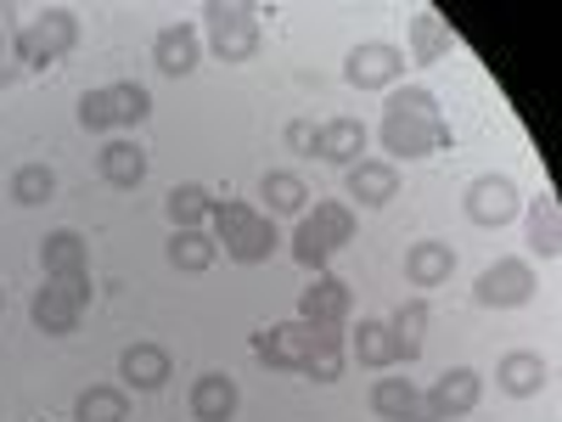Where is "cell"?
Listing matches in <instances>:
<instances>
[{"mask_svg":"<svg viewBox=\"0 0 562 422\" xmlns=\"http://www.w3.org/2000/svg\"><path fill=\"white\" fill-rule=\"evenodd\" d=\"M304 378H315V384H338V378H344V344L315 349V355H310V366H304Z\"/></svg>","mask_w":562,"mask_h":422,"instance_id":"cell-35","label":"cell"},{"mask_svg":"<svg viewBox=\"0 0 562 422\" xmlns=\"http://www.w3.org/2000/svg\"><path fill=\"white\" fill-rule=\"evenodd\" d=\"M164 254H169V265H175V270H192V276H198V270H209V265H214L220 243L209 237V231H175Z\"/></svg>","mask_w":562,"mask_h":422,"instance_id":"cell-27","label":"cell"},{"mask_svg":"<svg viewBox=\"0 0 562 422\" xmlns=\"http://www.w3.org/2000/svg\"><path fill=\"white\" fill-rule=\"evenodd\" d=\"M0 310H7V293H0Z\"/></svg>","mask_w":562,"mask_h":422,"instance_id":"cell-38","label":"cell"},{"mask_svg":"<svg viewBox=\"0 0 562 422\" xmlns=\"http://www.w3.org/2000/svg\"><path fill=\"white\" fill-rule=\"evenodd\" d=\"M276 243H281V237H276V220H270V214H254V220L237 231V237L225 243V254L237 259V265H259V259H270Z\"/></svg>","mask_w":562,"mask_h":422,"instance_id":"cell-25","label":"cell"},{"mask_svg":"<svg viewBox=\"0 0 562 422\" xmlns=\"http://www.w3.org/2000/svg\"><path fill=\"white\" fill-rule=\"evenodd\" d=\"M74 422H130V400L113 384H97L74 400Z\"/></svg>","mask_w":562,"mask_h":422,"instance_id":"cell-26","label":"cell"},{"mask_svg":"<svg viewBox=\"0 0 562 422\" xmlns=\"http://www.w3.org/2000/svg\"><path fill=\"white\" fill-rule=\"evenodd\" d=\"M209 18V45L220 63H248L259 52V7H237V0H209L203 7Z\"/></svg>","mask_w":562,"mask_h":422,"instance_id":"cell-5","label":"cell"},{"mask_svg":"<svg viewBox=\"0 0 562 422\" xmlns=\"http://www.w3.org/2000/svg\"><path fill=\"white\" fill-rule=\"evenodd\" d=\"M326 344H344L338 326H315V321H276L265 333H254V355L276 371H304L315 349Z\"/></svg>","mask_w":562,"mask_h":422,"instance_id":"cell-3","label":"cell"},{"mask_svg":"<svg viewBox=\"0 0 562 422\" xmlns=\"http://www.w3.org/2000/svg\"><path fill=\"white\" fill-rule=\"evenodd\" d=\"M422 333H428V299H405L394 315H389V338H394V355L411 366L422 355Z\"/></svg>","mask_w":562,"mask_h":422,"instance_id":"cell-21","label":"cell"},{"mask_svg":"<svg viewBox=\"0 0 562 422\" xmlns=\"http://www.w3.org/2000/svg\"><path fill=\"white\" fill-rule=\"evenodd\" d=\"M40 265H45V276H79L90 265V248H85L79 231H52V237L40 243Z\"/></svg>","mask_w":562,"mask_h":422,"instance_id":"cell-22","label":"cell"},{"mask_svg":"<svg viewBox=\"0 0 562 422\" xmlns=\"http://www.w3.org/2000/svg\"><path fill=\"white\" fill-rule=\"evenodd\" d=\"M169 220H175V231H198V220H209V209H214V198H209V186H198V180H186V186H175L169 192Z\"/></svg>","mask_w":562,"mask_h":422,"instance_id":"cell-30","label":"cell"},{"mask_svg":"<svg viewBox=\"0 0 562 422\" xmlns=\"http://www.w3.org/2000/svg\"><path fill=\"white\" fill-rule=\"evenodd\" d=\"M79 124L85 130H113L119 124V108H113V85L108 90H85V97H79Z\"/></svg>","mask_w":562,"mask_h":422,"instance_id":"cell-32","label":"cell"},{"mask_svg":"<svg viewBox=\"0 0 562 422\" xmlns=\"http://www.w3.org/2000/svg\"><path fill=\"white\" fill-rule=\"evenodd\" d=\"M12 198H18L23 209L52 203V198H57V175H52V164H23V169L12 175Z\"/></svg>","mask_w":562,"mask_h":422,"instance_id":"cell-31","label":"cell"},{"mask_svg":"<svg viewBox=\"0 0 562 422\" xmlns=\"http://www.w3.org/2000/svg\"><path fill=\"white\" fill-rule=\"evenodd\" d=\"M349 349H355V360H360V366H378V371H383V366H400L394 338H389V321H360Z\"/></svg>","mask_w":562,"mask_h":422,"instance_id":"cell-29","label":"cell"},{"mask_svg":"<svg viewBox=\"0 0 562 422\" xmlns=\"http://www.w3.org/2000/svg\"><path fill=\"white\" fill-rule=\"evenodd\" d=\"M259 198L270 203V214H304V198H310V186L293 175V169H270L259 180Z\"/></svg>","mask_w":562,"mask_h":422,"instance_id":"cell-28","label":"cell"},{"mask_svg":"<svg viewBox=\"0 0 562 422\" xmlns=\"http://www.w3.org/2000/svg\"><path fill=\"white\" fill-rule=\"evenodd\" d=\"M344 186H349V198L360 209H383V203L400 198V169L389 158H360V164H349V180Z\"/></svg>","mask_w":562,"mask_h":422,"instance_id":"cell-12","label":"cell"},{"mask_svg":"<svg viewBox=\"0 0 562 422\" xmlns=\"http://www.w3.org/2000/svg\"><path fill=\"white\" fill-rule=\"evenodd\" d=\"M288 147H293V153H310V158H315V124L293 119V124H288Z\"/></svg>","mask_w":562,"mask_h":422,"instance_id":"cell-36","label":"cell"},{"mask_svg":"<svg viewBox=\"0 0 562 422\" xmlns=\"http://www.w3.org/2000/svg\"><path fill=\"white\" fill-rule=\"evenodd\" d=\"M473 299H479L484 310H518V304L535 299V270H529L524 259H495V265L479 276Z\"/></svg>","mask_w":562,"mask_h":422,"instance_id":"cell-7","label":"cell"},{"mask_svg":"<svg viewBox=\"0 0 562 422\" xmlns=\"http://www.w3.org/2000/svg\"><path fill=\"white\" fill-rule=\"evenodd\" d=\"M529 248L540 259H557L562 254V203L557 198H535L529 203Z\"/></svg>","mask_w":562,"mask_h":422,"instance_id":"cell-23","label":"cell"},{"mask_svg":"<svg viewBox=\"0 0 562 422\" xmlns=\"http://www.w3.org/2000/svg\"><path fill=\"white\" fill-rule=\"evenodd\" d=\"M113 108H119V124H140V119L153 113L147 85H113Z\"/></svg>","mask_w":562,"mask_h":422,"instance_id":"cell-34","label":"cell"},{"mask_svg":"<svg viewBox=\"0 0 562 422\" xmlns=\"http://www.w3.org/2000/svg\"><path fill=\"white\" fill-rule=\"evenodd\" d=\"M74 40H79V18L68 7H52V12H40L23 34H18V57L29 68H52L57 57L74 52Z\"/></svg>","mask_w":562,"mask_h":422,"instance_id":"cell-6","label":"cell"},{"mask_svg":"<svg viewBox=\"0 0 562 422\" xmlns=\"http://www.w3.org/2000/svg\"><path fill=\"white\" fill-rule=\"evenodd\" d=\"M546 360L540 355H529V349H512L501 366H495V384L506 389V395H518V400H529V395H540L546 389Z\"/></svg>","mask_w":562,"mask_h":422,"instance_id":"cell-20","label":"cell"},{"mask_svg":"<svg viewBox=\"0 0 562 422\" xmlns=\"http://www.w3.org/2000/svg\"><path fill=\"white\" fill-rule=\"evenodd\" d=\"M198 57H203V40H198L192 23H169V29H158V40H153V63H158L169 79H186V74L198 68Z\"/></svg>","mask_w":562,"mask_h":422,"instance_id":"cell-13","label":"cell"},{"mask_svg":"<svg viewBox=\"0 0 562 422\" xmlns=\"http://www.w3.org/2000/svg\"><path fill=\"white\" fill-rule=\"evenodd\" d=\"M355 243V209L349 203H315L299 214V231H293V259L304 270H326V259H333L338 248Z\"/></svg>","mask_w":562,"mask_h":422,"instance_id":"cell-2","label":"cell"},{"mask_svg":"<svg viewBox=\"0 0 562 422\" xmlns=\"http://www.w3.org/2000/svg\"><path fill=\"white\" fill-rule=\"evenodd\" d=\"M209 220H214V243H231V237H237V231L254 220V209H248V203H237V198H225V203H214V209H209Z\"/></svg>","mask_w":562,"mask_h":422,"instance_id":"cell-33","label":"cell"},{"mask_svg":"<svg viewBox=\"0 0 562 422\" xmlns=\"http://www.w3.org/2000/svg\"><path fill=\"white\" fill-rule=\"evenodd\" d=\"M102 180L119 186V192H135V186L147 180V153H140V141H108L102 147Z\"/></svg>","mask_w":562,"mask_h":422,"instance_id":"cell-19","label":"cell"},{"mask_svg":"<svg viewBox=\"0 0 562 422\" xmlns=\"http://www.w3.org/2000/svg\"><path fill=\"white\" fill-rule=\"evenodd\" d=\"M366 153V124L360 119H326L315 124V158L326 164H360Z\"/></svg>","mask_w":562,"mask_h":422,"instance_id":"cell-16","label":"cell"},{"mask_svg":"<svg viewBox=\"0 0 562 422\" xmlns=\"http://www.w3.org/2000/svg\"><path fill=\"white\" fill-rule=\"evenodd\" d=\"M0 57H7V34H0ZM0 85H7V63H0Z\"/></svg>","mask_w":562,"mask_h":422,"instance_id":"cell-37","label":"cell"},{"mask_svg":"<svg viewBox=\"0 0 562 422\" xmlns=\"http://www.w3.org/2000/svg\"><path fill=\"white\" fill-rule=\"evenodd\" d=\"M450 57V23L439 12H416L411 18V63H439Z\"/></svg>","mask_w":562,"mask_h":422,"instance_id":"cell-24","label":"cell"},{"mask_svg":"<svg viewBox=\"0 0 562 422\" xmlns=\"http://www.w3.org/2000/svg\"><path fill=\"white\" fill-rule=\"evenodd\" d=\"M479 389H484V378H479L473 366H450L445 378L422 395V406H428L434 422H456V417H467V411L479 406Z\"/></svg>","mask_w":562,"mask_h":422,"instance_id":"cell-10","label":"cell"},{"mask_svg":"<svg viewBox=\"0 0 562 422\" xmlns=\"http://www.w3.org/2000/svg\"><path fill=\"white\" fill-rule=\"evenodd\" d=\"M450 270H456V248H450V243H411V248H405L411 288H445Z\"/></svg>","mask_w":562,"mask_h":422,"instance_id":"cell-17","label":"cell"},{"mask_svg":"<svg viewBox=\"0 0 562 422\" xmlns=\"http://www.w3.org/2000/svg\"><path fill=\"white\" fill-rule=\"evenodd\" d=\"M85 304H90V270H79V276H45V288L34 293L29 315H34V326L45 338H68L79 326V315H85Z\"/></svg>","mask_w":562,"mask_h":422,"instance_id":"cell-4","label":"cell"},{"mask_svg":"<svg viewBox=\"0 0 562 422\" xmlns=\"http://www.w3.org/2000/svg\"><path fill=\"white\" fill-rule=\"evenodd\" d=\"M371 411L383 422H434L428 406H422V389L411 378H378L371 384Z\"/></svg>","mask_w":562,"mask_h":422,"instance_id":"cell-14","label":"cell"},{"mask_svg":"<svg viewBox=\"0 0 562 422\" xmlns=\"http://www.w3.org/2000/svg\"><path fill=\"white\" fill-rule=\"evenodd\" d=\"M237 406H243L237 378H225V371H203V378L192 384V417L198 422H231Z\"/></svg>","mask_w":562,"mask_h":422,"instance_id":"cell-15","label":"cell"},{"mask_svg":"<svg viewBox=\"0 0 562 422\" xmlns=\"http://www.w3.org/2000/svg\"><path fill=\"white\" fill-rule=\"evenodd\" d=\"M400 74H405V52H400V45H389V40L355 45L349 63H344V79H349L355 90H383V85H394Z\"/></svg>","mask_w":562,"mask_h":422,"instance_id":"cell-8","label":"cell"},{"mask_svg":"<svg viewBox=\"0 0 562 422\" xmlns=\"http://www.w3.org/2000/svg\"><path fill=\"white\" fill-rule=\"evenodd\" d=\"M450 141L456 135H450V119L434 102V90L411 85V90H400V97L383 108V147L394 158H434V153L450 147Z\"/></svg>","mask_w":562,"mask_h":422,"instance_id":"cell-1","label":"cell"},{"mask_svg":"<svg viewBox=\"0 0 562 422\" xmlns=\"http://www.w3.org/2000/svg\"><path fill=\"white\" fill-rule=\"evenodd\" d=\"M349 281L333 276V270H321L310 288L299 293V321H315V326H344L349 321Z\"/></svg>","mask_w":562,"mask_h":422,"instance_id":"cell-11","label":"cell"},{"mask_svg":"<svg viewBox=\"0 0 562 422\" xmlns=\"http://www.w3.org/2000/svg\"><path fill=\"white\" fill-rule=\"evenodd\" d=\"M518 180L512 175H479L473 186H467V220L473 225H506L512 214H518Z\"/></svg>","mask_w":562,"mask_h":422,"instance_id":"cell-9","label":"cell"},{"mask_svg":"<svg viewBox=\"0 0 562 422\" xmlns=\"http://www.w3.org/2000/svg\"><path fill=\"white\" fill-rule=\"evenodd\" d=\"M119 378H124L130 389H164V384H169V349H158V344H130V349L119 355Z\"/></svg>","mask_w":562,"mask_h":422,"instance_id":"cell-18","label":"cell"}]
</instances>
